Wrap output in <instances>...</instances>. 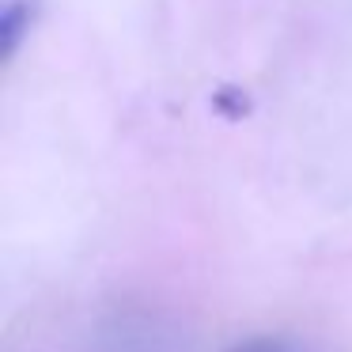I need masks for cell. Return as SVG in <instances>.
Here are the masks:
<instances>
[{
	"label": "cell",
	"instance_id": "obj_1",
	"mask_svg": "<svg viewBox=\"0 0 352 352\" xmlns=\"http://www.w3.org/2000/svg\"><path fill=\"white\" fill-rule=\"evenodd\" d=\"M34 23V0H8V8L0 12V54L12 57L19 42L27 38Z\"/></svg>",
	"mask_w": 352,
	"mask_h": 352
},
{
	"label": "cell",
	"instance_id": "obj_2",
	"mask_svg": "<svg viewBox=\"0 0 352 352\" xmlns=\"http://www.w3.org/2000/svg\"><path fill=\"white\" fill-rule=\"evenodd\" d=\"M235 352H288V344H280V341H250V344H239Z\"/></svg>",
	"mask_w": 352,
	"mask_h": 352
}]
</instances>
